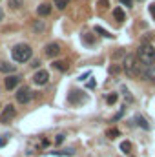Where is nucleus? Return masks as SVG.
Wrapping results in <instances>:
<instances>
[{
    "instance_id": "1",
    "label": "nucleus",
    "mask_w": 155,
    "mask_h": 157,
    "mask_svg": "<svg viewBox=\"0 0 155 157\" xmlns=\"http://www.w3.org/2000/svg\"><path fill=\"white\" fill-rule=\"evenodd\" d=\"M137 60L146 68H155V47L152 44H142L137 51Z\"/></svg>"
},
{
    "instance_id": "2",
    "label": "nucleus",
    "mask_w": 155,
    "mask_h": 157,
    "mask_svg": "<svg viewBox=\"0 0 155 157\" xmlns=\"http://www.w3.org/2000/svg\"><path fill=\"white\" fill-rule=\"evenodd\" d=\"M124 71H126V75L130 79L139 77L140 75V62L137 60L135 55H126V59H124Z\"/></svg>"
},
{
    "instance_id": "3",
    "label": "nucleus",
    "mask_w": 155,
    "mask_h": 157,
    "mask_svg": "<svg viewBox=\"0 0 155 157\" xmlns=\"http://www.w3.org/2000/svg\"><path fill=\"white\" fill-rule=\"evenodd\" d=\"M11 55H13V59H15L17 62H26V60L31 59V47L28 44H17L15 47H13Z\"/></svg>"
},
{
    "instance_id": "4",
    "label": "nucleus",
    "mask_w": 155,
    "mask_h": 157,
    "mask_svg": "<svg viewBox=\"0 0 155 157\" xmlns=\"http://www.w3.org/2000/svg\"><path fill=\"white\" fill-rule=\"evenodd\" d=\"M15 95H17V102H20V104H26V102L31 100V90L26 88V86H22L20 90H17Z\"/></svg>"
},
{
    "instance_id": "5",
    "label": "nucleus",
    "mask_w": 155,
    "mask_h": 157,
    "mask_svg": "<svg viewBox=\"0 0 155 157\" xmlns=\"http://www.w3.org/2000/svg\"><path fill=\"white\" fill-rule=\"evenodd\" d=\"M15 115H17V108L13 106V104H8V106L4 108L2 115H0V122H9Z\"/></svg>"
},
{
    "instance_id": "6",
    "label": "nucleus",
    "mask_w": 155,
    "mask_h": 157,
    "mask_svg": "<svg viewBox=\"0 0 155 157\" xmlns=\"http://www.w3.org/2000/svg\"><path fill=\"white\" fill-rule=\"evenodd\" d=\"M44 55L48 57V59H53V57L60 55V46H58L57 42H51V44H48V46L44 47Z\"/></svg>"
},
{
    "instance_id": "7",
    "label": "nucleus",
    "mask_w": 155,
    "mask_h": 157,
    "mask_svg": "<svg viewBox=\"0 0 155 157\" xmlns=\"http://www.w3.org/2000/svg\"><path fill=\"white\" fill-rule=\"evenodd\" d=\"M48 80H49V73L46 70H40V71H37L35 75H33V82L38 84V86H44Z\"/></svg>"
},
{
    "instance_id": "8",
    "label": "nucleus",
    "mask_w": 155,
    "mask_h": 157,
    "mask_svg": "<svg viewBox=\"0 0 155 157\" xmlns=\"http://www.w3.org/2000/svg\"><path fill=\"white\" fill-rule=\"evenodd\" d=\"M18 82H20V77H17V75H9V77L4 80V86H6V90H15Z\"/></svg>"
},
{
    "instance_id": "9",
    "label": "nucleus",
    "mask_w": 155,
    "mask_h": 157,
    "mask_svg": "<svg viewBox=\"0 0 155 157\" xmlns=\"http://www.w3.org/2000/svg\"><path fill=\"white\" fill-rule=\"evenodd\" d=\"M37 13H38V17H48L49 13H51V6L46 2V4H40L38 8H37Z\"/></svg>"
},
{
    "instance_id": "10",
    "label": "nucleus",
    "mask_w": 155,
    "mask_h": 157,
    "mask_svg": "<svg viewBox=\"0 0 155 157\" xmlns=\"http://www.w3.org/2000/svg\"><path fill=\"white\" fill-rule=\"evenodd\" d=\"M15 70H17V66H15V64L2 62V60H0V71H2V73H11V71H15Z\"/></svg>"
},
{
    "instance_id": "11",
    "label": "nucleus",
    "mask_w": 155,
    "mask_h": 157,
    "mask_svg": "<svg viewBox=\"0 0 155 157\" xmlns=\"http://www.w3.org/2000/svg\"><path fill=\"white\" fill-rule=\"evenodd\" d=\"M53 68L58 70V71H66L70 68V64H68V60H55V62H53Z\"/></svg>"
},
{
    "instance_id": "12",
    "label": "nucleus",
    "mask_w": 155,
    "mask_h": 157,
    "mask_svg": "<svg viewBox=\"0 0 155 157\" xmlns=\"http://www.w3.org/2000/svg\"><path fill=\"white\" fill-rule=\"evenodd\" d=\"M113 17H115V20H119V22H124V20H126V15H124V11L120 8L113 9Z\"/></svg>"
},
{
    "instance_id": "13",
    "label": "nucleus",
    "mask_w": 155,
    "mask_h": 157,
    "mask_svg": "<svg viewBox=\"0 0 155 157\" xmlns=\"http://www.w3.org/2000/svg\"><path fill=\"white\" fill-rule=\"evenodd\" d=\"M8 6L11 9H20L24 6V0H8Z\"/></svg>"
},
{
    "instance_id": "14",
    "label": "nucleus",
    "mask_w": 155,
    "mask_h": 157,
    "mask_svg": "<svg viewBox=\"0 0 155 157\" xmlns=\"http://www.w3.org/2000/svg\"><path fill=\"white\" fill-rule=\"evenodd\" d=\"M80 93H82V91H73V93L70 95V100H71V102H82L86 97H84V95L80 97Z\"/></svg>"
},
{
    "instance_id": "15",
    "label": "nucleus",
    "mask_w": 155,
    "mask_h": 157,
    "mask_svg": "<svg viewBox=\"0 0 155 157\" xmlns=\"http://www.w3.org/2000/svg\"><path fill=\"white\" fill-rule=\"evenodd\" d=\"M119 135H120V132H119L117 128H110V130L106 132V137H108V139H117Z\"/></svg>"
},
{
    "instance_id": "16",
    "label": "nucleus",
    "mask_w": 155,
    "mask_h": 157,
    "mask_svg": "<svg viewBox=\"0 0 155 157\" xmlns=\"http://www.w3.org/2000/svg\"><path fill=\"white\" fill-rule=\"evenodd\" d=\"M108 71H110V75H119L120 71H122V68H120V64H111L110 68H108Z\"/></svg>"
},
{
    "instance_id": "17",
    "label": "nucleus",
    "mask_w": 155,
    "mask_h": 157,
    "mask_svg": "<svg viewBox=\"0 0 155 157\" xmlns=\"http://www.w3.org/2000/svg\"><path fill=\"white\" fill-rule=\"evenodd\" d=\"M131 148H133V146H131V142H130V141H122V142H120V150H122L124 154H130V152H131Z\"/></svg>"
},
{
    "instance_id": "18",
    "label": "nucleus",
    "mask_w": 155,
    "mask_h": 157,
    "mask_svg": "<svg viewBox=\"0 0 155 157\" xmlns=\"http://www.w3.org/2000/svg\"><path fill=\"white\" fill-rule=\"evenodd\" d=\"M31 29L35 31V33H40V31H44V29H46V24H44V22H35V24L31 26Z\"/></svg>"
},
{
    "instance_id": "19",
    "label": "nucleus",
    "mask_w": 155,
    "mask_h": 157,
    "mask_svg": "<svg viewBox=\"0 0 155 157\" xmlns=\"http://www.w3.org/2000/svg\"><path fill=\"white\" fill-rule=\"evenodd\" d=\"M137 122H139V126H140V128H144V130H148V128H150V124H148V121L142 117V115H137Z\"/></svg>"
},
{
    "instance_id": "20",
    "label": "nucleus",
    "mask_w": 155,
    "mask_h": 157,
    "mask_svg": "<svg viewBox=\"0 0 155 157\" xmlns=\"http://www.w3.org/2000/svg\"><path fill=\"white\" fill-rule=\"evenodd\" d=\"M55 6L58 9H66L70 6V0H55Z\"/></svg>"
},
{
    "instance_id": "21",
    "label": "nucleus",
    "mask_w": 155,
    "mask_h": 157,
    "mask_svg": "<svg viewBox=\"0 0 155 157\" xmlns=\"http://www.w3.org/2000/svg\"><path fill=\"white\" fill-rule=\"evenodd\" d=\"M95 31H97V33H100L102 37H108V38H113V37H115V35H111V33H108L106 29H102L100 26H95Z\"/></svg>"
},
{
    "instance_id": "22",
    "label": "nucleus",
    "mask_w": 155,
    "mask_h": 157,
    "mask_svg": "<svg viewBox=\"0 0 155 157\" xmlns=\"http://www.w3.org/2000/svg\"><path fill=\"white\" fill-rule=\"evenodd\" d=\"M124 55H126V53H124V50H117V51H113L111 59H113V60H117V59H122Z\"/></svg>"
},
{
    "instance_id": "23",
    "label": "nucleus",
    "mask_w": 155,
    "mask_h": 157,
    "mask_svg": "<svg viewBox=\"0 0 155 157\" xmlns=\"http://www.w3.org/2000/svg\"><path fill=\"white\" fill-rule=\"evenodd\" d=\"M117 99H119V95L117 93H110V95H108V104H115V102H117Z\"/></svg>"
},
{
    "instance_id": "24",
    "label": "nucleus",
    "mask_w": 155,
    "mask_h": 157,
    "mask_svg": "<svg viewBox=\"0 0 155 157\" xmlns=\"http://www.w3.org/2000/svg\"><path fill=\"white\" fill-rule=\"evenodd\" d=\"M53 154H55V155H73L75 152H73L71 148H68V150H62V152H53Z\"/></svg>"
},
{
    "instance_id": "25",
    "label": "nucleus",
    "mask_w": 155,
    "mask_h": 157,
    "mask_svg": "<svg viewBox=\"0 0 155 157\" xmlns=\"http://www.w3.org/2000/svg\"><path fill=\"white\" fill-rule=\"evenodd\" d=\"M99 6H100V8H104V9H108V8H110V0H99Z\"/></svg>"
},
{
    "instance_id": "26",
    "label": "nucleus",
    "mask_w": 155,
    "mask_h": 157,
    "mask_svg": "<svg viewBox=\"0 0 155 157\" xmlns=\"http://www.w3.org/2000/svg\"><path fill=\"white\" fill-rule=\"evenodd\" d=\"M120 4H122V6H128V8H131V6H133V0H120Z\"/></svg>"
},
{
    "instance_id": "27",
    "label": "nucleus",
    "mask_w": 155,
    "mask_h": 157,
    "mask_svg": "<svg viewBox=\"0 0 155 157\" xmlns=\"http://www.w3.org/2000/svg\"><path fill=\"white\" fill-rule=\"evenodd\" d=\"M55 142H57V144H62V142H64V135H57Z\"/></svg>"
},
{
    "instance_id": "28",
    "label": "nucleus",
    "mask_w": 155,
    "mask_h": 157,
    "mask_svg": "<svg viewBox=\"0 0 155 157\" xmlns=\"http://www.w3.org/2000/svg\"><path fill=\"white\" fill-rule=\"evenodd\" d=\"M150 13H152V17L155 18V2H153V4L150 6Z\"/></svg>"
},
{
    "instance_id": "29",
    "label": "nucleus",
    "mask_w": 155,
    "mask_h": 157,
    "mask_svg": "<svg viewBox=\"0 0 155 157\" xmlns=\"http://www.w3.org/2000/svg\"><path fill=\"white\" fill-rule=\"evenodd\" d=\"M4 20V11H2V8H0V22Z\"/></svg>"
},
{
    "instance_id": "30",
    "label": "nucleus",
    "mask_w": 155,
    "mask_h": 157,
    "mask_svg": "<svg viewBox=\"0 0 155 157\" xmlns=\"http://www.w3.org/2000/svg\"><path fill=\"white\" fill-rule=\"evenodd\" d=\"M6 144V139H0V146H4Z\"/></svg>"
},
{
    "instance_id": "31",
    "label": "nucleus",
    "mask_w": 155,
    "mask_h": 157,
    "mask_svg": "<svg viewBox=\"0 0 155 157\" xmlns=\"http://www.w3.org/2000/svg\"><path fill=\"white\" fill-rule=\"evenodd\" d=\"M131 157H133V155H131Z\"/></svg>"
}]
</instances>
